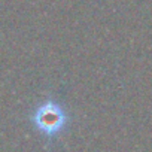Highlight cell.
I'll use <instances>...</instances> for the list:
<instances>
[{"label":"cell","mask_w":152,"mask_h":152,"mask_svg":"<svg viewBox=\"0 0 152 152\" xmlns=\"http://www.w3.org/2000/svg\"><path fill=\"white\" fill-rule=\"evenodd\" d=\"M31 124L46 137H54L63 131L69 122L66 110L54 100H46L39 104L31 113Z\"/></svg>","instance_id":"obj_1"}]
</instances>
